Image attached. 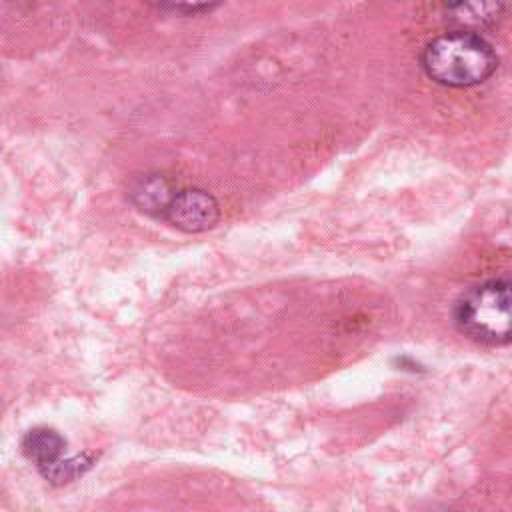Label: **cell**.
<instances>
[{
    "instance_id": "6da1fadb",
    "label": "cell",
    "mask_w": 512,
    "mask_h": 512,
    "mask_svg": "<svg viewBox=\"0 0 512 512\" xmlns=\"http://www.w3.org/2000/svg\"><path fill=\"white\" fill-rule=\"evenodd\" d=\"M496 54L490 44L466 30L436 36L422 50V68L438 84L464 88L484 82L496 70Z\"/></svg>"
},
{
    "instance_id": "7a4b0ae2",
    "label": "cell",
    "mask_w": 512,
    "mask_h": 512,
    "mask_svg": "<svg viewBox=\"0 0 512 512\" xmlns=\"http://www.w3.org/2000/svg\"><path fill=\"white\" fill-rule=\"evenodd\" d=\"M458 328L482 344L512 342V282L490 280L468 290L454 312Z\"/></svg>"
},
{
    "instance_id": "277c9868",
    "label": "cell",
    "mask_w": 512,
    "mask_h": 512,
    "mask_svg": "<svg viewBox=\"0 0 512 512\" xmlns=\"http://www.w3.org/2000/svg\"><path fill=\"white\" fill-rule=\"evenodd\" d=\"M128 196L140 210L162 216L174 198L168 182L158 174H142L134 178L128 188Z\"/></svg>"
},
{
    "instance_id": "3957f363",
    "label": "cell",
    "mask_w": 512,
    "mask_h": 512,
    "mask_svg": "<svg viewBox=\"0 0 512 512\" xmlns=\"http://www.w3.org/2000/svg\"><path fill=\"white\" fill-rule=\"evenodd\" d=\"M218 216V202L200 188L176 192L164 212V218L182 232L210 230L218 222Z\"/></svg>"
},
{
    "instance_id": "8992f818",
    "label": "cell",
    "mask_w": 512,
    "mask_h": 512,
    "mask_svg": "<svg viewBox=\"0 0 512 512\" xmlns=\"http://www.w3.org/2000/svg\"><path fill=\"white\" fill-rule=\"evenodd\" d=\"M504 10L502 4H494V2H476V4H460V6H452L450 12H454L458 16L460 22H468V24H482V22H490L496 20L498 14Z\"/></svg>"
},
{
    "instance_id": "52a82bcc",
    "label": "cell",
    "mask_w": 512,
    "mask_h": 512,
    "mask_svg": "<svg viewBox=\"0 0 512 512\" xmlns=\"http://www.w3.org/2000/svg\"><path fill=\"white\" fill-rule=\"evenodd\" d=\"M90 466V460H84V458H72V460H58L56 464H52V466H46V468H42L40 472L48 478V480H52V482H68V480H72L74 476H78V474H82V470L84 468H88Z\"/></svg>"
},
{
    "instance_id": "5b68a950",
    "label": "cell",
    "mask_w": 512,
    "mask_h": 512,
    "mask_svg": "<svg viewBox=\"0 0 512 512\" xmlns=\"http://www.w3.org/2000/svg\"><path fill=\"white\" fill-rule=\"evenodd\" d=\"M64 446H66V440L56 430L46 428V426L32 428L30 432H26V436L22 440V452L40 470L56 464L64 452Z\"/></svg>"
}]
</instances>
